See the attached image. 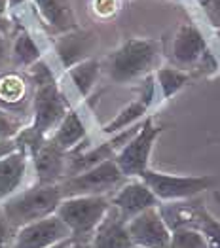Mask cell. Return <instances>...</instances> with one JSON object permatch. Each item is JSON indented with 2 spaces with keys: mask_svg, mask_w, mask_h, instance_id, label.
Segmentation results:
<instances>
[{
  "mask_svg": "<svg viewBox=\"0 0 220 248\" xmlns=\"http://www.w3.org/2000/svg\"><path fill=\"white\" fill-rule=\"evenodd\" d=\"M29 155L23 150H16L0 159V201H6L12 197L27 174Z\"/></svg>",
  "mask_w": 220,
  "mask_h": 248,
  "instance_id": "e0dca14e",
  "label": "cell"
},
{
  "mask_svg": "<svg viewBox=\"0 0 220 248\" xmlns=\"http://www.w3.org/2000/svg\"><path fill=\"white\" fill-rule=\"evenodd\" d=\"M160 44L150 38H127L108 55L106 72L116 83H129L146 78L148 72L158 64Z\"/></svg>",
  "mask_w": 220,
  "mask_h": 248,
  "instance_id": "7a4b0ae2",
  "label": "cell"
},
{
  "mask_svg": "<svg viewBox=\"0 0 220 248\" xmlns=\"http://www.w3.org/2000/svg\"><path fill=\"white\" fill-rule=\"evenodd\" d=\"M169 248H173V247H169Z\"/></svg>",
  "mask_w": 220,
  "mask_h": 248,
  "instance_id": "d590c367",
  "label": "cell"
},
{
  "mask_svg": "<svg viewBox=\"0 0 220 248\" xmlns=\"http://www.w3.org/2000/svg\"><path fill=\"white\" fill-rule=\"evenodd\" d=\"M85 139V125L82 122L80 114L76 110H68L61 124L53 129V133L48 137V140L57 146L63 152H72L76 146Z\"/></svg>",
  "mask_w": 220,
  "mask_h": 248,
  "instance_id": "d6986e66",
  "label": "cell"
},
{
  "mask_svg": "<svg viewBox=\"0 0 220 248\" xmlns=\"http://www.w3.org/2000/svg\"><path fill=\"white\" fill-rule=\"evenodd\" d=\"M110 205L120 212L125 222H129L140 212L158 207L160 201L140 178H127L110 197Z\"/></svg>",
  "mask_w": 220,
  "mask_h": 248,
  "instance_id": "8fae6325",
  "label": "cell"
},
{
  "mask_svg": "<svg viewBox=\"0 0 220 248\" xmlns=\"http://www.w3.org/2000/svg\"><path fill=\"white\" fill-rule=\"evenodd\" d=\"M27 95L25 80L17 74H4L0 78V101L6 104H17Z\"/></svg>",
  "mask_w": 220,
  "mask_h": 248,
  "instance_id": "603a6c76",
  "label": "cell"
},
{
  "mask_svg": "<svg viewBox=\"0 0 220 248\" xmlns=\"http://www.w3.org/2000/svg\"><path fill=\"white\" fill-rule=\"evenodd\" d=\"M173 248H209L207 241L198 228H180L171 231Z\"/></svg>",
  "mask_w": 220,
  "mask_h": 248,
  "instance_id": "d4e9b609",
  "label": "cell"
},
{
  "mask_svg": "<svg viewBox=\"0 0 220 248\" xmlns=\"http://www.w3.org/2000/svg\"><path fill=\"white\" fill-rule=\"evenodd\" d=\"M10 55H12V61L17 66H23V68H31L34 62H38L42 59V51L38 44L34 42V38L27 31L17 32Z\"/></svg>",
  "mask_w": 220,
  "mask_h": 248,
  "instance_id": "7402d4cb",
  "label": "cell"
},
{
  "mask_svg": "<svg viewBox=\"0 0 220 248\" xmlns=\"http://www.w3.org/2000/svg\"><path fill=\"white\" fill-rule=\"evenodd\" d=\"M67 155H68L67 152H63L50 140H46L31 155L36 170V178H38L36 184H59L67 174Z\"/></svg>",
  "mask_w": 220,
  "mask_h": 248,
  "instance_id": "5bb4252c",
  "label": "cell"
},
{
  "mask_svg": "<svg viewBox=\"0 0 220 248\" xmlns=\"http://www.w3.org/2000/svg\"><path fill=\"white\" fill-rule=\"evenodd\" d=\"M154 97H156V82H154V76H146L144 78V85H142V91L140 95L129 103L123 110H120L114 120H110L108 124L102 127V133L104 135H114V133H120L127 127H133V125L140 124L146 116V112L150 110V106L154 103Z\"/></svg>",
  "mask_w": 220,
  "mask_h": 248,
  "instance_id": "7c38bea8",
  "label": "cell"
},
{
  "mask_svg": "<svg viewBox=\"0 0 220 248\" xmlns=\"http://www.w3.org/2000/svg\"><path fill=\"white\" fill-rule=\"evenodd\" d=\"M91 12L101 19H108L118 12V0H91Z\"/></svg>",
  "mask_w": 220,
  "mask_h": 248,
  "instance_id": "83f0119b",
  "label": "cell"
},
{
  "mask_svg": "<svg viewBox=\"0 0 220 248\" xmlns=\"http://www.w3.org/2000/svg\"><path fill=\"white\" fill-rule=\"evenodd\" d=\"M133 248H137V247H133Z\"/></svg>",
  "mask_w": 220,
  "mask_h": 248,
  "instance_id": "8d00e7d4",
  "label": "cell"
},
{
  "mask_svg": "<svg viewBox=\"0 0 220 248\" xmlns=\"http://www.w3.org/2000/svg\"><path fill=\"white\" fill-rule=\"evenodd\" d=\"M8 55H10V47H8V40L4 36V32H0V66L8 61Z\"/></svg>",
  "mask_w": 220,
  "mask_h": 248,
  "instance_id": "4dcf8cb0",
  "label": "cell"
},
{
  "mask_svg": "<svg viewBox=\"0 0 220 248\" xmlns=\"http://www.w3.org/2000/svg\"><path fill=\"white\" fill-rule=\"evenodd\" d=\"M87 248H133L127 231V222L112 205L104 214L102 222L97 226Z\"/></svg>",
  "mask_w": 220,
  "mask_h": 248,
  "instance_id": "4fadbf2b",
  "label": "cell"
},
{
  "mask_svg": "<svg viewBox=\"0 0 220 248\" xmlns=\"http://www.w3.org/2000/svg\"><path fill=\"white\" fill-rule=\"evenodd\" d=\"M127 231L133 247L137 248H169L171 229L163 222L158 207L148 208L127 222Z\"/></svg>",
  "mask_w": 220,
  "mask_h": 248,
  "instance_id": "ba28073f",
  "label": "cell"
},
{
  "mask_svg": "<svg viewBox=\"0 0 220 248\" xmlns=\"http://www.w3.org/2000/svg\"><path fill=\"white\" fill-rule=\"evenodd\" d=\"M68 103L65 95L61 93L59 85L55 80L36 83L34 99H33V133L40 137L42 140H48V137L53 133V129L61 124L65 114L68 112Z\"/></svg>",
  "mask_w": 220,
  "mask_h": 248,
  "instance_id": "52a82bcc",
  "label": "cell"
},
{
  "mask_svg": "<svg viewBox=\"0 0 220 248\" xmlns=\"http://www.w3.org/2000/svg\"><path fill=\"white\" fill-rule=\"evenodd\" d=\"M42 21L55 32H70L78 29V19L70 0H33Z\"/></svg>",
  "mask_w": 220,
  "mask_h": 248,
  "instance_id": "2e32d148",
  "label": "cell"
},
{
  "mask_svg": "<svg viewBox=\"0 0 220 248\" xmlns=\"http://www.w3.org/2000/svg\"><path fill=\"white\" fill-rule=\"evenodd\" d=\"M209 51L207 40L194 23H182L171 42V59L177 68L196 70L203 55Z\"/></svg>",
  "mask_w": 220,
  "mask_h": 248,
  "instance_id": "30bf717a",
  "label": "cell"
},
{
  "mask_svg": "<svg viewBox=\"0 0 220 248\" xmlns=\"http://www.w3.org/2000/svg\"><path fill=\"white\" fill-rule=\"evenodd\" d=\"M203 207V201L194 197V199H184V201H171V203H160V210L163 222L171 231L180 228H196L198 224V214Z\"/></svg>",
  "mask_w": 220,
  "mask_h": 248,
  "instance_id": "ac0fdd59",
  "label": "cell"
},
{
  "mask_svg": "<svg viewBox=\"0 0 220 248\" xmlns=\"http://www.w3.org/2000/svg\"><path fill=\"white\" fill-rule=\"evenodd\" d=\"M74 241L72 239H67V241H61V243H57V245H53V247H48V248H68L70 245H72Z\"/></svg>",
  "mask_w": 220,
  "mask_h": 248,
  "instance_id": "d6a6232c",
  "label": "cell"
},
{
  "mask_svg": "<svg viewBox=\"0 0 220 248\" xmlns=\"http://www.w3.org/2000/svg\"><path fill=\"white\" fill-rule=\"evenodd\" d=\"M110 208L106 195H80L61 199L55 216L68 228L74 243L87 248L95 229Z\"/></svg>",
  "mask_w": 220,
  "mask_h": 248,
  "instance_id": "3957f363",
  "label": "cell"
},
{
  "mask_svg": "<svg viewBox=\"0 0 220 248\" xmlns=\"http://www.w3.org/2000/svg\"><path fill=\"white\" fill-rule=\"evenodd\" d=\"M203 10L205 17L209 21V25L217 31L220 29V0H196Z\"/></svg>",
  "mask_w": 220,
  "mask_h": 248,
  "instance_id": "4316f807",
  "label": "cell"
},
{
  "mask_svg": "<svg viewBox=\"0 0 220 248\" xmlns=\"http://www.w3.org/2000/svg\"><path fill=\"white\" fill-rule=\"evenodd\" d=\"M16 150H17V144H16L14 139H12V140H0V159L6 157L8 154L16 152Z\"/></svg>",
  "mask_w": 220,
  "mask_h": 248,
  "instance_id": "f546056e",
  "label": "cell"
},
{
  "mask_svg": "<svg viewBox=\"0 0 220 248\" xmlns=\"http://www.w3.org/2000/svg\"><path fill=\"white\" fill-rule=\"evenodd\" d=\"M67 239H72L68 228L55 214H51L44 220L17 229L10 248H48Z\"/></svg>",
  "mask_w": 220,
  "mask_h": 248,
  "instance_id": "9c48e42d",
  "label": "cell"
},
{
  "mask_svg": "<svg viewBox=\"0 0 220 248\" xmlns=\"http://www.w3.org/2000/svg\"><path fill=\"white\" fill-rule=\"evenodd\" d=\"M127 178L121 174L114 159H106L99 165L82 170L74 176L63 178L59 184V191L65 197H80V195H106L116 191Z\"/></svg>",
  "mask_w": 220,
  "mask_h": 248,
  "instance_id": "5b68a950",
  "label": "cell"
},
{
  "mask_svg": "<svg viewBox=\"0 0 220 248\" xmlns=\"http://www.w3.org/2000/svg\"><path fill=\"white\" fill-rule=\"evenodd\" d=\"M161 131L163 125H156L152 118H144L133 139L114 155V161L125 178H139L146 169H150V154Z\"/></svg>",
  "mask_w": 220,
  "mask_h": 248,
  "instance_id": "8992f818",
  "label": "cell"
},
{
  "mask_svg": "<svg viewBox=\"0 0 220 248\" xmlns=\"http://www.w3.org/2000/svg\"><path fill=\"white\" fill-rule=\"evenodd\" d=\"M175 2H177V0H175Z\"/></svg>",
  "mask_w": 220,
  "mask_h": 248,
  "instance_id": "74e56055",
  "label": "cell"
},
{
  "mask_svg": "<svg viewBox=\"0 0 220 248\" xmlns=\"http://www.w3.org/2000/svg\"><path fill=\"white\" fill-rule=\"evenodd\" d=\"M140 180L148 186V189L156 195L160 203H171V201H184L200 197L201 193L215 189L219 186L220 178L213 174L203 176H182V174H169L160 172L154 169H146L139 176Z\"/></svg>",
  "mask_w": 220,
  "mask_h": 248,
  "instance_id": "277c9868",
  "label": "cell"
},
{
  "mask_svg": "<svg viewBox=\"0 0 220 248\" xmlns=\"http://www.w3.org/2000/svg\"><path fill=\"white\" fill-rule=\"evenodd\" d=\"M215 34H217V38H219V42H220V29H217V31H215Z\"/></svg>",
  "mask_w": 220,
  "mask_h": 248,
  "instance_id": "e575fe53",
  "label": "cell"
},
{
  "mask_svg": "<svg viewBox=\"0 0 220 248\" xmlns=\"http://www.w3.org/2000/svg\"><path fill=\"white\" fill-rule=\"evenodd\" d=\"M196 228L203 233V237H205V241H207V247L220 248V220H217V218L205 208V205L200 208Z\"/></svg>",
  "mask_w": 220,
  "mask_h": 248,
  "instance_id": "cb8c5ba5",
  "label": "cell"
},
{
  "mask_svg": "<svg viewBox=\"0 0 220 248\" xmlns=\"http://www.w3.org/2000/svg\"><path fill=\"white\" fill-rule=\"evenodd\" d=\"M61 199L63 195L57 184H34L29 189H23L19 193L16 191L12 197H8L0 205V210L8 224L17 231L23 226L55 214Z\"/></svg>",
  "mask_w": 220,
  "mask_h": 248,
  "instance_id": "6da1fadb",
  "label": "cell"
},
{
  "mask_svg": "<svg viewBox=\"0 0 220 248\" xmlns=\"http://www.w3.org/2000/svg\"><path fill=\"white\" fill-rule=\"evenodd\" d=\"M154 82H156V87H160L161 99L167 101L190 82V72L177 66H161L154 72Z\"/></svg>",
  "mask_w": 220,
  "mask_h": 248,
  "instance_id": "44dd1931",
  "label": "cell"
},
{
  "mask_svg": "<svg viewBox=\"0 0 220 248\" xmlns=\"http://www.w3.org/2000/svg\"><path fill=\"white\" fill-rule=\"evenodd\" d=\"M101 72V62L93 57L84 59V61L72 64L70 68H67V74L70 78V82L74 83L76 91L80 93L82 97H87L93 89V85L97 82Z\"/></svg>",
  "mask_w": 220,
  "mask_h": 248,
  "instance_id": "ffe728a7",
  "label": "cell"
},
{
  "mask_svg": "<svg viewBox=\"0 0 220 248\" xmlns=\"http://www.w3.org/2000/svg\"><path fill=\"white\" fill-rule=\"evenodd\" d=\"M6 12H8V0H0V32L6 25Z\"/></svg>",
  "mask_w": 220,
  "mask_h": 248,
  "instance_id": "1f68e13d",
  "label": "cell"
},
{
  "mask_svg": "<svg viewBox=\"0 0 220 248\" xmlns=\"http://www.w3.org/2000/svg\"><path fill=\"white\" fill-rule=\"evenodd\" d=\"M95 44H97V36L93 32L76 29V31L65 32L55 44V49H57V55H59L61 62L65 64V68H70L76 62L89 59L87 55L91 53Z\"/></svg>",
  "mask_w": 220,
  "mask_h": 248,
  "instance_id": "9a60e30c",
  "label": "cell"
},
{
  "mask_svg": "<svg viewBox=\"0 0 220 248\" xmlns=\"http://www.w3.org/2000/svg\"><path fill=\"white\" fill-rule=\"evenodd\" d=\"M68 248H85V247H82V245H78V243H72Z\"/></svg>",
  "mask_w": 220,
  "mask_h": 248,
  "instance_id": "836d02e7",
  "label": "cell"
},
{
  "mask_svg": "<svg viewBox=\"0 0 220 248\" xmlns=\"http://www.w3.org/2000/svg\"><path fill=\"white\" fill-rule=\"evenodd\" d=\"M14 235H16V229L8 224L6 216H4V214H2V210H0V248L12 247Z\"/></svg>",
  "mask_w": 220,
  "mask_h": 248,
  "instance_id": "f1b7e54d",
  "label": "cell"
},
{
  "mask_svg": "<svg viewBox=\"0 0 220 248\" xmlns=\"http://www.w3.org/2000/svg\"><path fill=\"white\" fill-rule=\"evenodd\" d=\"M23 129V124H21L17 118L10 116L8 112H4L0 108V140H12L19 135V131Z\"/></svg>",
  "mask_w": 220,
  "mask_h": 248,
  "instance_id": "484cf974",
  "label": "cell"
}]
</instances>
